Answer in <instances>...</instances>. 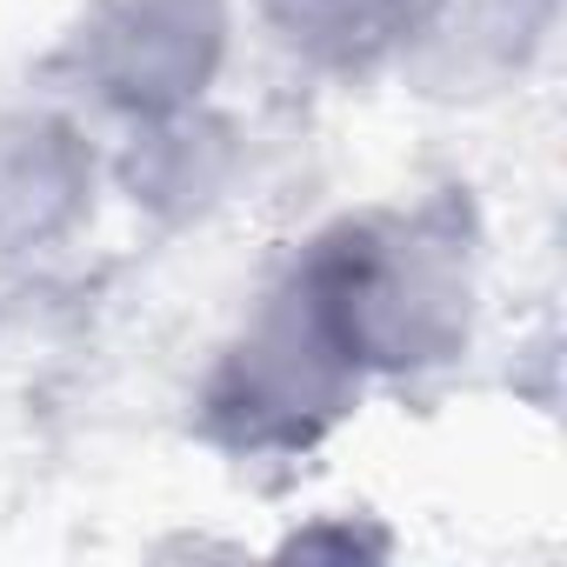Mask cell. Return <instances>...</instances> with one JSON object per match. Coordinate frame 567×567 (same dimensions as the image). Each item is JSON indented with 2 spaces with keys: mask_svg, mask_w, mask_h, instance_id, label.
Segmentation results:
<instances>
[{
  "mask_svg": "<svg viewBox=\"0 0 567 567\" xmlns=\"http://www.w3.org/2000/svg\"><path fill=\"white\" fill-rule=\"evenodd\" d=\"M295 280L361 374L434 368L474 321V247L447 207L348 214L295 260Z\"/></svg>",
  "mask_w": 567,
  "mask_h": 567,
  "instance_id": "cell-1",
  "label": "cell"
},
{
  "mask_svg": "<svg viewBox=\"0 0 567 567\" xmlns=\"http://www.w3.org/2000/svg\"><path fill=\"white\" fill-rule=\"evenodd\" d=\"M274 41L328 74H368L381 61H408L434 0H260Z\"/></svg>",
  "mask_w": 567,
  "mask_h": 567,
  "instance_id": "cell-4",
  "label": "cell"
},
{
  "mask_svg": "<svg viewBox=\"0 0 567 567\" xmlns=\"http://www.w3.org/2000/svg\"><path fill=\"white\" fill-rule=\"evenodd\" d=\"M354 394L361 368L341 354V341L301 295V280L288 274L240 328V341L220 354L207 381V414L240 447H274V441H315L334 414H348Z\"/></svg>",
  "mask_w": 567,
  "mask_h": 567,
  "instance_id": "cell-2",
  "label": "cell"
},
{
  "mask_svg": "<svg viewBox=\"0 0 567 567\" xmlns=\"http://www.w3.org/2000/svg\"><path fill=\"white\" fill-rule=\"evenodd\" d=\"M87 194L81 134L61 121H0V240H54Z\"/></svg>",
  "mask_w": 567,
  "mask_h": 567,
  "instance_id": "cell-5",
  "label": "cell"
},
{
  "mask_svg": "<svg viewBox=\"0 0 567 567\" xmlns=\"http://www.w3.org/2000/svg\"><path fill=\"white\" fill-rule=\"evenodd\" d=\"M234 0H87L74 28L81 81L127 121L200 107L227 61Z\"/></svg>",
  "mask_w": 567,
  "mask_h": 567,
  "instance_id": "cell-3",
  "label": "cell"
}]
</instances>
